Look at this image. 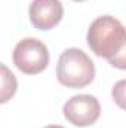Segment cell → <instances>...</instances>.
I'll list each match as a JSON object with an SVG mask.
<instances>
[{"label":"cell","instance_id":"3957f363","mask_svg":"<svg viewBox=\"0 0 126 128\" xmlns=\"http://www.w3.org/2000/svg\"><path fill=\"white\" fill-rule=\"evenodd\" d=\"M13 64L19 72L25 74L42 73L49 64V51L48 46L34 37H25L19 40L12 54Z\"/></svg>","mask_w":126,"mask_h":128},{"label":"cell","instance_id":"8992f818","mask_svg":"<svg viewBox=\"0 0 126 128\" xmlns=\"http://www.w3.org/2000/svg\"><path fill=\"white\" fill-rule=\"evenodd\" d=\"M18 82L12 70L0 63V104L7 103L12 97L16 94Z\"/></svg>","mask_w":126,"mask_h":128},{"label":"cell","instance_id":"6da1fadb","mask_svg":"<svg viewBox=\"0 0 126 128\" xmlns=\"http://www.w3.org/2000/svg\"><path fill=\"white\" fill-rule=\"evenodd\" d=\"M86 40L95 55L108 60L117 68H125L126 32L117 18L110 15L98 16L88 30Z\"/></svg>","mask_w":126,"mask_h":128},{"label":"cell","instance_id":"ba28073f","mask_svg":"<svg viewBox=\"0 0 126 128\" xmlns=\"http://www.w3.org/2000/svg\"><path fill=\"white\" fill-rule=\"evenodd\" d=\"M74 2H85V0H74Z\"/></svg>","mask_w":126,"mask_h":128},{"label":"cell","instance_id":"277c9868","mask_svg":"<svg viewBox=\"0 0 126 128\" xmlns=\"http://www.w3.org/2000/svg\"><path fill=\"white\" fill-rule=\"evenodd\" d=\"M64 118L76 127H89L94 125L101 115V106L96 97L89 94L74 96L63 107Z\"/></svg>","mask_w":126,"mask_h":128},{"label":"cell","instance_id":"52a82bcc","mask_svg":"<svg viewBox=\"0 0 126 128\" xmlns=\"http://www.w3.org/2000/svg\"><path fill=\"white\" fill-rule=\"evenodd\" d=\"M45 128H64V127H61V125H48Z\"/></svg>","mask_w":126,"mask_h":128},{"label":"cell","instance_id":"7a4b0ae2","mask_svg":"<svg viewBox=\"0 0 126 128\" xmlns=\"http://www.w3.org/2000/svg\"><path fill=\"white\" fill-rule=\"evenodd\" d=\"M57 78L67 88H85L94 80L95 64L82 49L68 48L60 55Z\"/></svg>","mask_w":126,"mask_h":128},{"label":"cell","instance_id":"5b68a950","mask_svg":"<svg viewBox=\"0 0 126 128\" xmlns=\"http://www.w3.org/2000/svg\"><path fill=\"white\" fill-rule=\"evenodd\" d=\"M64 8L61 0H33L28 16L37 30H51L63 20Z\"/></svg>","mask_w":126,"mask_h":128}]
</instances>
